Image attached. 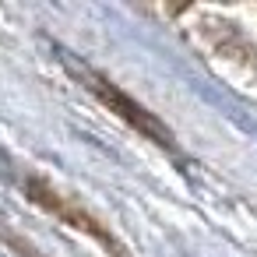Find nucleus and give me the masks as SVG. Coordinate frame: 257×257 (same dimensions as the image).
I'll return each mask as SVG.
<instances>
[{
    "instance_id": "obj_1",
    "label": "nucleus",
    "mask_w": 257,
    "mask_h": 257,
    "mask_svg": "<svg viewBox=\"0 0 257 257\" xmlns=\"http://www.w3.org/2000/svg\"><path fill=\"white\" fill-rule=\"evenodd\" d=\"M64 64H67V67H71V74H74L78 81H85V88H92V92H95V95H99V99L113 109V113H120L123 120H131L138 131H145V134L159 138L162 145L169 141V134H166V131H162V127H159V123H155V120H152V116L138 106V102H131L123 92H116V85H109L102 74H95V71H92V67H85V64H78L71 53H64Z\"/></svg>"
}]
</instances>
